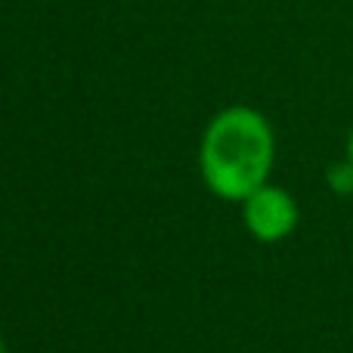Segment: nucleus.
Segmentation results:
<instances>
[{"mask_svg":"<svg viewBox=\"0 0 353 353\" xmlns=\"http://www.w3.org/2000/svg\"><path fill=\"white\" fill-rule=\"evenodd\" d=\"M242 217L257 242H282L298 226V201L279 186H261L245 199Z\"/></svg>","mask_w":353,"mask_h":353,"instance_id":"f03ea898","label":"nucleus"},{"mask_svg":"<svg viewBox=\"0 0 353 353\" xmlns=\"http://www.w3.org/2000/svg\"><path fill=\"white\" fill-rule=\"evenodd\" d=\"M0 353H6V350H3V341H0Z\"/></svg>","mask_w":353,"mask_h":353,"instance_id":"39448f33","label":"nucleus"},{"mask_svg":"<svg viewBox=\"0 0 353 353\" xmlns=\"http://www.w3.org/2000/svg\"><path fill=\"white\" fill-rule=\"evenodd\" d=\"M347 159L353 161V130H350V137H347Z\"/></svg>","mask_w":353,"mask_h":353,"instance_id":"20e7f679","label":"nucleus"},{"mask_svg":"<svg viewBox=\"0 0 353 353\" xmlns=\"http://www.w3.org/2000/svg\"><path fill=\"white\" fill-rule=\"evenodd\" d=\"M325 183H329L332 192L350 195V192H353V161H350V159L335 161V165L325 171Z\"/></svg>","mask_w":353,"mask_h":353,"instance_id":"7ed1b4c3","label":"nucleus"},{"mask_svg":"<svg viewBox=\"0 0 353 353\" xmlns=\"http://www.w3.org/2000/svg\"><path fill=\"white\" fill-rule=\"evenodd\" d=\"M276 159V140L270 121L257 109L230 105L201 137V176L220 199L245 201L267 186Z\"/></svg>","mask_w":353,"mask_h":353,"instance_id":"f257e3e1","label":"nucleus"}]
</instances>
